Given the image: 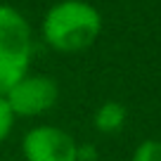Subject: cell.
<instances>
[{
    "label": "cell",
    "instance_id": "6da1fadb",
    "mask_svg": "<svg viewBox=\"0 0 161 161\" xmlns=\"http://www.w3.org/2000/svg\"><path fill=\"white\" fill-rule=\"evenodd\" d=\"M102 17L83 0H62L43 19V38L59 52H80L100 36Z\"/></svg>",
    "mask_w": 161,
    "mask_h": 161
},
{
    "label": "cell",
    "instance_id": "7a4b0ae2",
    "mask_svg": "<svg viewBox=\"0 0 161 161\" xmlns=\"http://www.w3.org/2000/svg\"><path fill=\"white\" fill-rule=\"evenodd\" d=\"M31 29L14 7L0 5V95H5L31 64Z\"/></svg>",
    "mask_w": 161,
    "mask_h": 161
},
{
    "label": "cell",
    "instance_id": "3957f363",
    "mask_svg": "<svg viewBox=\"0 0 161 161\" xmlns=\"http://www.w3.org/2000/svg\"><path fill=\"white\" fill-rule=\"evenodd\" d=\"M57 83L47 76H24L5 92L12 114L19 116H36L50 109L57 102Z\"/></svg>",
    "mask_w": 161,
    "mask_h": 161
},
{
    "label": "cell",
    "instance_id": "277c9868",
    "mask_svg": "<svg viewBox=\"0 0 161 161\" xmlns=\"http://www.w3.org/2000/svg\"><path fill=\"white\" fill-rule=\"evenodd\" d=\"M21 147L26 161H78V147L74 137L52 126L29 130Z\"/></svg>",
    "mask_w": 161,
    "mask_h": 161
},
{
    "label": "cell",
    "instance_id": "5b68a950",
    "mask_svg": "<svg viewBox=\"0 0 161 161\" xmlns=\"http://www.w3.org/2000/svg\"><path fill=\"white\" fill-rule=\"evenodd\" d=\"M126 121V109L119 104V102H107L97 109L95 123L100 130H119Z\"/></svg>",
    "mask_w": 161,
    "mask_h": 161
},
{
    "label": "cell",
    "instance_id": "8992f818",
    "mask_svg": "<svg viewBox=\"0 0 161 161\" xmlns=\"http://www.w3.org/2000/svg\"><path fill=\"white\" fill-rule=\"evenodd\" d=\"M133 161H161V142L145 140L133 154Z\"/></svg>",
    "mask_w": 161,
    "mask_h": 161
},
{
    "label": "cell",
    "instance_id": "52a82bcc",
    "mask_svg": "<svg viewBox=\"0 0 161 161\" xmlns=\"http://www.w3.org/2000/svg\"><path fill=\"white\" fill-rule=\"evenodd\" d=\"M12 119H14V114H12L10 104H7V100L3 95H0V142L7 137V133H10L12 128Z\"/></svg>",
    "mask_w": 161,
    "mask_h": 161
}]
</instances>
